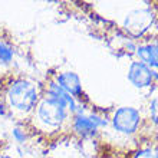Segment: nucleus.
<instances>
[{"label":"nucleus","mask_w":158,"mask_h":158,"mask_svg":"<svg viewBox=\"0 0 158 158\" xmlns=\"http://www.w3.org/2000/svg\"><path fill=\"white\" fill-rule=\"evenodd\" d=\"M132 158H158V151L152 148H141L134 154Z\"/></svg>","instance_id":"obj_12"},{"label":"nucleus","mask_w":158,"mask_h":158,"mask_svg":"<svg viewBox=\"0 0 158 158\" xmlns=\"http://www.w3.org/2000/svg\"><path fill=\"white\" fill-rule=\"evenodd\" d=\"M155 79H158L157 72L152 71L150 66H147L145 63L139 62V60L131 62L128 68V81L135 88L138 89L150 88Z\"/></svg>","instance_id":"obj_5"},{"label":"nucleus","mask_w":158,"mask_h":158,"mask_svg":"<svg viewBox=\"0 0 158 158\" xmlns=\"http://www.w3.org/2000/svg\"><path fill=\"white\" fill-rule=\"evenodd\" d=\"M55 82L58 83L65 92H68L71 96H73L75 99L82 96V83H81V79L75 72H59L56 78H55Z\"/></svg>","instance_id":"obj_6"},{"label":"nucleus","mask_w":158,"mask_h":158,"mask_svg":"<svg viewBox=\"0 0 158 158\" xmlns=\"http://www.w3.org/2000/svg\"><path fill=\"white\" fill-rule=\"evenodd\" d=\"M46 95L50 96V98H53V99H56V101H59V102H62V104L68 108V111L72 114H76V111H78V108H79L75 98L71 96L68 92L63 91L62 88L59 86L55 81L49 82L48 89H46Z\"/></svg>","instance_id":"obj_8"},{"label":"nucleus","mask_w":158,"mask_h":158,"mask_svg":"<svg viewBox=\"0 0 158 158\" xmlns=\"http://www.w3.org/2000/svg\"><path fill=\"white\" fill-rule=\"evenodd\" d=\"M137 56L139 58V62L145 63L152 71L158 69V42L139 45L137 48Z\"/></svg>","instance_id":"obj_9"},{"label":"nucleus","mask_w":158,"mask_h":158,"mask_svg":"<svg viewBox=\"0 0 158 158\" xmlns=\"http://www.w3.org/2000/svg\"><path fill=\"white\" fill-rule=\"evenodd\" d=\"M155 10H157V16H158V3H157V7H155Z\"/></svg>","instance_id":"obj_15"},{"label":"nucleus","mask_w":158,"mask_h":158,"mask_svg":"<svg viewBox=\"0 0 158 158\" xmlns=\"http://www.w3.org/2000/svg\"><path fill=\"white\" fill-rule=\"evenodd\" d=\"M111 124L115 132L124 135H134L141 124V114L132 106H121L114 112Z\"/></svg>","instance_id":"obj_3"},{"label":"nucleus","mask_w":158,"mask_h":158,"mask_svg":"<svg viewBox=\"0 0 158 158\" xmlns=\"http://www.w3.org/2000/svg\"><path fill=\"white\" fill-rule=\"evenodd\" d=\"M155 22V13L150 9H137L129 12L125 17L124 27L135 38H139L148 32Z\"/></svg>","instance_id":"obj_4"},{"label":"nucleus","mask_w":158,"mask_h":158,"mask_svg":"<svg viewBox=\"0 0 158 158\" xmlns=\"http://www.w3.org/2000/svg\"><path fill=\"white\" fill-rule=\"evenodd\" d=\"M13 59H15V50H13L12 45L3 39H0V69L10 66Z\"/></svg>","instance_id":"obj_10"},{"label":"nucleus","mask_w":158,"mask_h":158,"mask_svg":"<svg viewBox=\"0 0 158 158\" xmlns=\"http://www.w3.org/2000/svg\"><path fill=\"white\" fill-rule=\"evenodd\" d=\"M69 111L62 102L45 95L39 99L33 111V124L43 132H55L66 122Z\"/></svg>","instance_id":"obj_2"},{"label":"nucleus","mask_w":158,"mask_h":158,"mask_svg":"<svg viewBox=\"0 0 158 158\" xmlns=\"http://www.w3.org/2000/svg\"><path fill=\"white\" fill-rule=\"evenodd\" d=\"M69 158H78V157H69Z\"/></svg>","instance_id":"obj_16"},{"label":"nucleus","mask_w":158,"mask_h":158,"mask_svg":"<svg viewBox=\"0 0 158 158\" xmlns=\"http://www.w3.org/2000/svg\"><path fill=\"white\" fill-rule=\"evenodd\" d=\"M72 129L79 137H94L99 128L91 115H85L83 112H79L75 114V117L72 119Z\"/></svg>","instance_id":"obj_7"},{"label":"nucleus","mask_w":158,"mask_h":158,"mask_svg":"<svg viewBox=\"0 0 158 158\" xmlns=\"http://www.w3.org/2000/svg\"><path fill=\"white\" fill-rule=\"evenodd\" d=\"M12 137H13V139H15L17 144H25L26 139H27V134H26L25 129L16 127V128L12 129Z\"/></svg>","instance_id":"obj_13"},{"label":"nucleus","mask_w":158,"mask_h":158,"mask_svg":"<svg viewBox=\"0 0 158 158\" xmlns=\"http://www.w3.org/2000/svg\"><path fill=\"white\" fill-rule=\"evenodd\" d=\"M148 111H150V119L152 121V124L158 125V95L152 96V99L150 101Z\"/></svg>","instance_id":"obj_11"},{"label":"nucleus","mask_w":158,"mask_h":158,"mask_svg":"<svg viewBox=\"0 0 158 158\" xmlns=\"http://www.w3.org/2000/svg\"><path fill=\"white\" fill-rule=\"evenodd\" d=\"M40 94L38 83L29 79L17 78L7 83L4 89V106L13 115H29L36 109Z\"/></svg>","instance_id":"obj_1"},{"label":"nucleus","mask_w":158,"mask_h":158,"mask_svg":"<svg viewBox=\"0 0 158 158\" xmlns=\"http://www.w3.org/2000/svg\"><path fill=\"white\" fill-rule=\"evenodd\" d=\"M0 158H17V157L9 154V152H0Z\"/></svg>","instance_id":"obj_14"}]
</instances>
